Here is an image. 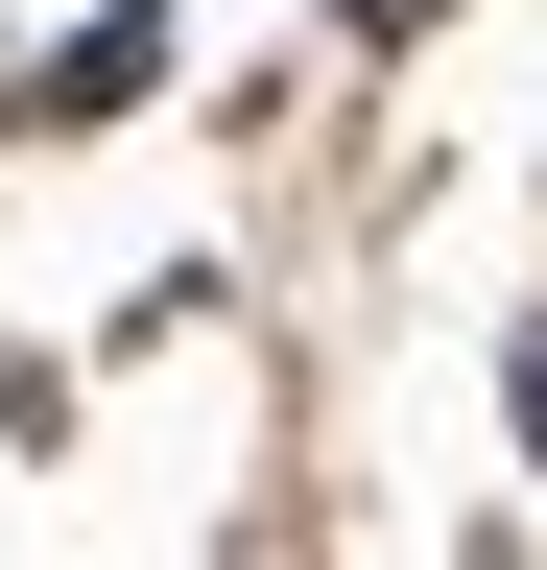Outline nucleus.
<instances>
[{
	"mask_svg": "<svg viewBox=\"0 0 547 570\" xmlns=\"http://www.w3.org/2000/svg\"><path fill=\"white\" fill-rule=\"evenodd\" d=\"M144 71H167V0H96V24L48 48V71H25L0 119H48V142H72V119H144Z\"/></svg>",
	"mask_w": 547,
	"mask_h": 570,
	"instance_id": "nucleus-1",
	"label": "nucleus"
},
{
	"mask_svg": "<svg viewBox=\"0 0 547 570\" xmlns=\"http://www.w3.org/2000/svg\"><path fill=\"white\" fill-rule=\"evenodd\" d=\"M500 404H524V452H547V309H524V333H500Z\"/></svg>",
	"mask_w": 547,
	"mask_h": 570,
	"instance_id": "nucleus-2",
	"label": "nucleus"
},
{
	"mask_svg": "<svg viewBox=\"0 0 547 570\" xmlns=\"http://www.w3.org/2000/svg\"><path fill=\"white\" fill-rule=\"evenodd\" d=\"M333 24H358V48H404V24H429V0H333Z\"/></svg>",
	"mask_w": 547,
	"mask_h": 570,
	"instance_id": "nucleus-3",
	"label": "nucleus"
}]
</instances>
